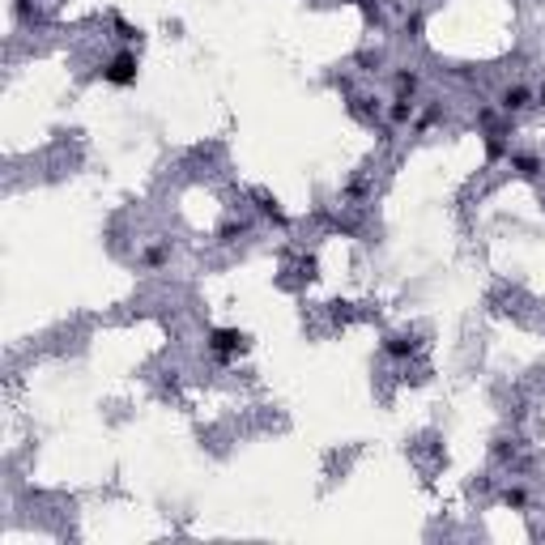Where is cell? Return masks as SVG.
<instances>
[{
	"label": "cell",
	"instance_id": "3957f363",
	"mask_svg": "<svg viewBox=\"0 0 545 545\" xmlns=\"http://www.w3.org/2000/svg\"><path fill=\"white\" fill-rule=\"evenodd\" d=\"M499 103H503V111H519V107H528V90L524 86H507Z\"/></svg>",
	"mask_w": 545,
	"mask_h": 545
},
{
	"label": "cell",
	"instance_id": "6da1fadb",
	"mask_svg": "<svg viewBox=\"0 0 545 545\" xmlns=\"http://www.w3.org/2000/svg\"><path fill=\"white\" fill-rule=\"evenodd\" d=\"M243 350H247V333H239V328H217V333L209 337V354L221 358V362L239 358Z\"/></svg>",
	"mask_w": 545,
	"mask_h": 545
},
{
	"label": "cell",
	"instance_id": "52a82bcc",
	"mask_svg": "<svg viewBox=\"0 0 545 545\" xmlns=\"http://www.w3.org/2000/svg\"><path fill=\"white\" fill-rule=\"evenodd\" d=\"M409 115H413V103H409V98H396V107H392V119H396V123H405Z\"/></svg>",
	"mask_w": 545,
	"mask_h": 545
},
{
	"label": "cell",
	"instance_id": "ba28073f",
	"mask_svg": "<svg viewBox=\"0 0 545 545\" xmlns=\"http://www.w3.org/2000/svg\"><path fill=\"white\" fill-rule=\"evenodd\" d=\"M503 503H507V507H524V503H528V494H524V490H507V494H503Z\"/></svg>",
	"mask_w": 545,
	"mask_h": 545
},
{
	"label": "cell",
	"instance_id": "277c9868",
	"mask_svg": "<svg viewBox=\"0 0 545 545\" xmlns=\"http://www.w3.org/2000/svg\"><path fill=\"white\" fill-rule=\"evenodd\" d=\"M384 354H388V358H409V354H413V341H409V337H388V341H384Z\"/></svg>",
	"mask_w": 545,
	"mask_h": 545
},
{
	"label": "cell",
	"instance_id": "9c48e42d",
	"mask_svg": "<svg viewBox=\"0 0 545 545\" xmlns=\"http://www.w3.org/2000/svg\"><path fill=\"white\" fill-rule=\"evenodd\" d=\"M166 260V247H150V252H145V264H150V268H158Z\"/></svg>",
	"mask_w": 545,
	"mask_h": 545
},
{
	"label": "cell",
	"instance_id": "5b68a950",
	"mask_svg": "<svg viewBox=\"0 0 545 545\" xmlns=\"http://www.w3.org/2000/svg\"><path fill=\"white\" fill-rule=\"evenodd\" d=\"M511 166H515L524 179H537V175H541V162H537L533 154H519V158H511Z\"/></svg>",
	"mask_w": 545,
	"mask_h": 545
},
{
	"label": "cell",
	"instance_id": "7a4b0ae2",
	"mask_svg": "<svg viewBox=\"0 0 545 545\" xmlns=\"http://www.w3.org/2000/svg\"><path fill=\"white\" fill-rule=\"evenodd\" d=\"M103 81H111V86H132V81H137V56H132V52H119V56L103 68Z\"/></svg>",
	"mask_w": 545,
	"mask_h": 545
},
{
	"label": "cell",
	"instance_id": "8992f818",
	"mask_svg": "<svg viewBox=\"0 0 545 545\" xmlns=\"http://www.w3.org/2000/svg\"><path fill=\"white\" fill-rule=\"evenodd\" d=\"M413 90H417V77H413V72H396V94H401V98H413Z\"/></svg>",
	"mask_w": 545,
	"mask_h": 545
},
{
	"label": "cell",
	"instance_id": "30bf717a",
	"mask_svg": "<svg viewBox=\"0 0 545 545\" xmlns=\"http://www.w3.org/2000/svg\"><path fill=\"white\" fill-rule=\"evenodd\" d=\"M260 213H268V217H277V221L286 217V213L277 209V201H268V196H260Z\"/></svg>",
	"mask_w": 545,
	"mask_h": 545
}]
</instances>
